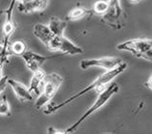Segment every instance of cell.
Returning a JSON list of instances; mask_svg holds the SVG:
<instances>
[{"instance_id": "obj_9", "label": "cell", "mask_w": 152, "mask_h": 134, "mask_svg": "<svg viewBox=\"0 0 152 134\" xmlns=\"http://www.w3.org/2000/svg\"><path fill=\"white\" fill-rule=\"evenodd\" d=\"M56 56H43L41 54L36 53L34 51H29L27 50L24 54L21 56V58L23 59L25 63V66L29 71H31L32 72H36L39 71L42 67V65L45 64L47 60H49L51 58H54Z\"/></svg>"}, {"instance_id": "obj_21", "label": "cell", "mask_w": 152, "mask_h": 134, "mask_svg": "<svg viewBox=\"0 0 152 134\" xmlns=\"http://www.w3.org/2000/svg\"><path fill=\"white\" fill-rule=\"evenodd\" d=\"M47 133H53V134H64V133H66V130H61V129H57L53 127H49L47 128Z\"/></svg>"}, {"instance_id": "obj_14", "label": "cell", "mask_w": 152, "mask_h": 134, "mask_svg": "<svg viewBox=\"0 0 152 134\" xmlns=\"http://www.w3.org/2000/svg\"><path fill=\"white\" fill-rule=\"evenodd\" d=\"M48 27L52 31V33L56 36H65V30L67 27L66 21L63 19H60L56 17H52L49 19Z\"/></svg>"}, {"instance_id": "obj_24", "label": "cell", "mask_w": 152, "mask_h": 134, "mask_svg": "<svg viewBox=\"0 0 152 134\" xmlns=\"http://www.w3.org/2000/svg\"><path fill=\"white\" fill-rule=\"evenodd\" d=\"M15 1H18L19 3H20V2H25V1H28V0H15Z\"/></svg>"}, {"instance_id": "obj_22", "label": "cell", "mask_w": 152, "mask_h": 134, "mask_svg": "<svg viewBox=\"0 0 152 134\" xmlns=\"http://www.w3.org/2000/svg\"><path fill=\"white\" fill-rule=\"evenodd\" d=\"M145 86L147 87V88H148L149 89V90H151L152 91V74L149 76V78L148 79H147V81H146V82H145Z\"/></svg>"}, {"instance_id": "obj_2", "label": "cell", "mask_w": 152, "mask_h": 134, "mask_svg": "<svg viewBox=\"0 0 152 134\" xmlns=\"http://www.w3.org/2000/svg\"><path fill=\"white\" fill-rule=\"evenodd\" d=\"M119 90V86L118 83H109L107 86L103 89L102 91L99 92V96H97L96 100L94 101V104L88 109V110L84 113V114L79 118V119L75 121V123L70 125L69 128L66 129V133H71V132H74L76 129H77L80 125H81L84 121H85L88 118H90L91 115L95 113L96 111H98L99 109L101 107H103L108 101L111 99V97L113 96L114 95H115Z\"/></svg>"}, {"instance_id": "obj_7", "label": "cell", "mask_w": 152, "mask_h": 134, "mask_svg": "<svg viewBox=\"0 0 152 134\" xmlns=\"http://www.w3.org/2000/svg\"><path fill=\"white\" fill-rule=\"evenodd\" d=\"M47 48L50 51H59L63 54L67 55H77L84 52L82 47L76 46L74 43H72L65 36H55L50 46Z\"/></svg>"}, {"instance_id": "obj_17", "label": "cell", "mask_w": 152, "mask_h": 134, "mask_svg": "<svg viewBox=\"0 0 152 134\" xmlns=\"http://www.w3.org/2000/svg\"><path fill=\"white\" fill-rule=\"evenodd\" d=\"M108 6H109V3H108V1L99 0V1H96V2L94 3L91 11H93L94 13L96 14V15H103L104 14H106V12L108 10Z\"/></svg>"}, {"instance_id": "obj_18", "label": "cell", "mask_w": 152, "mask_h": 134, "mask_svg": "<svg viewBox=\"0 0 152 134\" xmlns=\"http://www.w3.org/2000/svg\"><path fill=\"white\" fill-rule=\"evenodd\" d=\"M0 114H1V116H6V117L12 116L10 103L4 97L3 94H1V101H0Z\"/></svg>"}, {"instance_id": "obj_8", "label": "cell", "mask_w": 152, "mask_h": 134, "mask_svg": "<svg viewBox=\"0 0 152 134\" xmlns=\"http://www.w3.org/2000/svg\"><path fill=\"white\" fill-rule=\"evenodd\" d=\"M123 61L118 57H100V58H94V59H85L80 61L79 66L82 70H88L93 67H99L105 68L106 71L114 70L119 65L122 64Z\"/></svg>"}, {"instance_id": "obj_16", "label": "cell", "mask_w": 152, "mask_h": 134, "mask_svg": "<svg viewBox=\"0 0 152 134\" xmlns=\"http://www.w3.org/2000/svg\"><path fill=\"white\" fill-rule=\"evenodd\" d=\"M88 15H91V11L86 9L85 7L77 6L72 8L66 15V20L69 21H75L85 18Z\"/></svg>"}, {"instance_id": "obj_4", "label": "cell", "mask_w": 152, "mask_h": 134, "mask_svg": "<svg viewBox=\"0 0 152 134\" xmlns=\"http://www.w3.org/2000/svg\"><path fill=\"white\" fill-rule=\"evenodd\" d=\"M63 83V77L58 74L57 72H52V74H46L45 77L42 84V93L39 95L38 99H36L35 108L39 110L45 105L48 104L50 100L53 99L56 93L61 87Z\"/></svg>"}, {"instance_id": "obj_12", "label": "cell", "mask_w": 152, "mask_h": 134, "mask_svg": "<svg viewBox=\"0 0 152 134\" xmlns=\"http://www.w3.org/2000/svg\"><path fill=\"white\" fill-rule=\"evenodd\" d=\"M33 34L46 47H48L50 46L51 42L53 40L54 37L56 36L52 33V31L50 30L48 25H45V24H42V23L35 24L33 27Z\"/></svg>"}, {"instance_id": "obj_19", "label": "cell", "mask_w": 152, "mask_h": 134, "mask_svg": "<svg viewBox=\"0 0 152 134\" xmlns=\"http://www.w3.org/2000/svg\"><path fill=\"white\" fill-rule=\"evenodd\" d=\"M8 79H9V77L6 75L4 76L3 72L1 71V79H0V85H1V87H0V92H1V94H3V91L6 87V84H8Z\"/></svg>"}, {"instance_id": "obj_13", "label": "cell", "mask_w": 152, "mask_h": 134, "mask_svg": "<svg viewBox=\"0 0 152 134\" xmlns=\"http://www.w3.org/2000/svg\"><path fill=\"white\" fill-rule=\"evenodd\" d=\"M45 75H46L45 72L42 68L34 72L30 81V85H29V91L31 93H35V94H38V95L41 94L43 80H45Z\"/></svg>"}, {"instance_id": "obj_11", "label": "cell", "mask_w": 152, "mask_h": 134, "mask_svg": "<svg viewBox=\"0 0 152 134\" xmlns=\"http://www.w3.org/2000/svg\"><path fill=\"white\" fill-rule=\"evenodd\" d=\"M49 0H28L20 2L18 6V12L23 14H32L36 12H42L46 9Z\"/></svg>"}, {"instance_id": "obj_5", "label": "cell", "mask_w": 152, "mask_h": 134, "mask_svg": "<svg viewBox=\"0 0 152 134\" xmlns=\"http://www.w3.org/2000/svg\"><path fill=\"white\" fill-rule=\"evenodd\" d=\"M108 10L102 15L101 22L113 29H121L126 25L127 15L121 5V0H108Z\"/></svg>"}, {"instance_id": "obj_3", "label": "cell", "mask_w": 152, "mask_h": 134, "mask_svg": "<svg viewBox=\"0 0 152 134\" xmlns=\"http://www.w3.org/2000/svg\"><path fill=\"white\" fill-rule=\"evenodd\" d=\"M17 1L12 0L9 7L4 11L5 14V21H4L3 27H2V42H1V59H0V67L1 70L3 66L8 63L9 61V46H10V40L12 36L15 33L17 29V24H15V18H14V7Z\"/></svg>"}, {"instance_id": "obj_20", "label": "cell", "mask_w": 152, "mask_h": 134, "mask_svg": "<svg viewBox=\"0 0 152 134\" xmlns=\"http://www.w3.org/2000/svg\"><path fill=\"white\" fill-rule=\"evenodd\" d=\"M140 58L143 59V60H146V61H150L152 62V47L150 48L149 50H147L145 53H143L142 55L140 56Z\"/></svg>"}, {"instance_id": "obj_1", "label": "cell", "mask_w": 152, "mask_h": 134, "mask_svg": "<svg viewBox=\"0 0 152 134\" xmlns=\"http://www.w3.org/2000/svg\"><path fill=\"white\" fill-rule=\"evenodd\" d=\"M126 68H127V64L123 62L122 64L119 65L118 67L114 68V70L107 71L106 72H104V74H101L100 76H98L97 78L94 81H93L90 85H88V86H86L84 89L80 90L79 92L76 93V94L69 96V99H65L64 101H62V102H60V103H48L47 104V106L45 107V109H43V113H45V115L54 114V113L59 111L60 109H62L63 107H65L66 105L71 103L72 101L79 99V97H81L82 96L86 95L87 93H89L90 91H93V90H95L97 92L102 91L108 84L112 82V80H114L115 77H117L118 75L122 74V72L126 70Z\"/></svg>"}, {"instance_id": "obj_23", "label": "cell", "mask_w": 152, "mask_h": 134, "mask_svg": "<svg viewBox=\"0 0 152 134\" xmlns=\"http://www.w3.org/2000/svg\"><path fill=\"white\" fill-rule=\"evenodd\" d=\"M129 1L131 2V3H134V4H136V3H139L141 0H129Z\"/></svg>"}, {"instance_id": "obj_6", "label": "cell", "mask_w": 152, "mask_h": 134, "mask_svg": "<svg viewBox=\"0 0 152 134\" xmlns=\"http://www.w3.org/2000/svg\"><path fill=\"white\" fill-rule=\"evenodd\" d=\"M151 47H152V40L140 38V39L129 40L124 43L118 44L117 49L130 52V53L136 56L137 58H140V56L145 53Z\"/></svg>"}, {"instance_id": "obj_10", "label": "cell", "mask_w": 152, "mask_h": 134, "mask_svg": "<svg viewBox=\"0 0 152 134\" xmlns=\"http://www.w3.org/2000/svg\"><path fill=\"white\" fill-rule=\"evenodd\" d=\"M8 85L11 86L15 96L18 97V99L20 101V102L33 100L32 93L29 91V88H27L25 85H23L22 83L15 80L14 78H10V77H9V79H8Z\"/></svg>"}, {"instance_id": "obj_15", "label": "cell", "mask_w": 152, "mask_h": 134, "mask_svg": "<svg viewBox=\"0 0 152 134\" xmlns=\"http://www.w3.org/2000/svg\"><path fill=\"white\" fill-rule=\"evenodd\" d=\"M9 54L15 56H21L27 51V44L23 40H17L10 43L9 46Z\"/></svg>"}]
</instances>
